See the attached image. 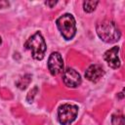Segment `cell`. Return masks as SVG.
<instances>
[{
    "mask_svg": "<svg viewBox=\"0 0 125 125\" xmlns=\"http://www.w3.org/2000/svg\"><path fill=\"white\" fill-rule=\"evenodd\" d=\"M98 36L105 43H115L120 39L121 32L117 24L110 20H103L96 25Z\"/></svg>",
    "mask_w": 125,
    "mask_h": 125,
    "instance_id": "obj_1",
    "label": "cell"
},
{
    "mask_svg": "<svg viewBox=\"0 0 125 125\" xmlns=\"http://www.w3.org/2000/svg\"><path fill=\"white\" fill-rule=\"evenodd\" d=\"M24 47L25 49L31 52L32 58L37 61L43 60L46 53V49H47L45 39L39 31L34 33L32 36H30L26 40V42L24 43Z\"/></svg>",
    "mask_w": 125,
    "mask_h": 125,
    "instance_id": "obj_2",
    "label": "cell"
},
{
    "mask_svg": "<svg viewBox=\"0 0 125 125\" xmlns=\"http://www.w3.org/2000/svg\"><path fill=\"white\" fill-rule=\"evenodd\" d=\"M57 27L65 40H71L76 34V22L71 14H63L56 21Z\"/></svg>",
    "mask_w": 125,
    "mask_h": 125,
    "instance_id": "obj_3",
    "label": "cell"
},
{
    "mask_svg": "<svg viewBox=\"0 0 125 125\" xmlns=\"http://www.w3.org/2000/svg\"><path fill=\"white\" fill-rule=\"evenodd\" d=\"M78 114V106L72 104H63L58 109V119L61 125H69Z\"/></svg>",
    "mask_w": 125,
    "mask_h": 125,
    "instance_id": "obj_4",
    "label": "cell"
},
{
    "mask_svg": "<svg viewBox=\"0 0 125 125\" xmlns=\"http://www.w3.org/2000/svg\"><path fill=\"white\" fill-rule=\"evenodd\" d=\"M48 68L52 75H58L63 71V60L59 52H53L49 56Z\"/></svg>",
    "mask_w": 125,
    "mask_h": 125,
    "instance_id": "obj_5",
    "label": "cell"
},
{
    "mask_svg": "<svg viewBox=\"0 0 125 125\" xmlns=\"http://www.w3.org/2000/svg\"><path fill=\"white\" fill-rule=\"evenodd\" d=\"M62 81L64 85L68 88H77L78 86H80L82 79L80 74L75 69L68 67L65 70H63Z\"/></svg>",
    "mask_w": 125,
    "mask_h": 125,
    "instance_id": "obj_6",
    "label": "cell"
},
{
    "mask_svg": "<svg viewBox=\"0 0 125 125\" xmlns=\"http://www.w3.org/2000/svg\"><path fill=\"white\" fill-rule=\"evenodd\" d=\"M118 52H119V47L114 46V47L110 48L109 50L105 51L104 54V61L107 62V64L111 68H114V69L119 68L121 65V62H120L119 57H118Z\"/></svg>",
    "mask_w": 125,
    "mask_h": 125,
    "instance_id": "obj_7",
    "label": "cell"
},
{
    "mask_svg": "<svg viewBox=\"0 0 125 125\" xmlns=\"http://www.w3.org/2000/svg\"><path fill=\"white\" fill-rule=\"evenodd\" d=\"M104 74V70L100 64H91L85 71V77L91 82H98Z\"/></svg>",
    "mask_w": 125,
    "mask_h": 125,
    "instance_id": "obj_8",
    "label": "cell"
},
{
    "mask_svg": "<svg viewBox=\"0 0 125 125\" xmlns=\"http://www.w3.org/2000/svg\"><path fill=\"white\" fill-rule=\"evenodd\" d=\"M31 81V75L30 74H25L23 77L20 78L17 82H16V85L18 88H20L21 90H24L30 83Z\"/></svg>",
    "mask_w": 125,
    "mask_h": 125,
    "instance_id": "obj_9",
    "label": "cell"
},
{
    "mask_svg": "<svg viewBox=\"0 0 125 125\" xmlns=\"http://www.w3.org/2000/svg\"><path fill=\"white\" fill-rule=\"evenodd\" d=\"M98 4H99V1H93V0L84 1L83 2V10L86 13H92V12L95 11Z\"/></svg>",
    "mask_w": 125,
    "mask_h": 125,
    "instance_id": "obj_10",
    "label": "cell"
},
{
    "mask_svg": "<svg viewBox=\"0 0 125 125\" xmlns=\"http://www.w3.org/2000/svg\"><path fill=\"white\" fill-rule=\"evenodd\" d=\"M111 124L112 125H124V116L121 113L113 114L111 116Z\"/></svg>",
    "mask_w": 125,
    "mask_h": 125,
    "instance_id": "obj_11",
    "label": "cell"
},
{
    "mask_svg": "<svg viewBox=\"0 0 125 125\" xmlns=\"http://www.w3.org/2000/svg\"><path fill=\"white\" fill-rule=\"evenodd\" d=\"M37 91H38V88H37V87H34L31 91H29V93H28V95H27V97H26V101H27L28 103H32V102H33V98L35 97Z\"/></svg>",
    "mask_w": 125,
    "mask_h": 125,
    "instance_id": "obj_12",
    "label": "cell"
},
{
    "mask_svg": "<svg viewBox=\"0 0 125 125\" xmlns=\"http://www.w3.org/2000/svg\"><path fill=\"white\" fill-rule=\"evenodd\" d=\"M45 4H46L47 6H49L50 8H53V7L57 4V1H52V2H50V1H46Z\"/></svg>",
    "mask_w": 125,
    "mask_h": 125,
    "instance_id": "obj_13",
    "label": "cell"
},
{
    "mask_svg": "<svg viewBox=\"0 0 125 125\" xmlns=\"http://www.w3.org/2000/svg\"><path fill=\"white\" fill-rule=\"evenodd\" d=\"M2 43V39H1V37H0V44Z\"/></svg>",
    "mask_w": 125,
    "mask_h": 125,
    "instance_id": "obj_14",
    "label": "cell"
}]
</instances>
